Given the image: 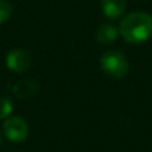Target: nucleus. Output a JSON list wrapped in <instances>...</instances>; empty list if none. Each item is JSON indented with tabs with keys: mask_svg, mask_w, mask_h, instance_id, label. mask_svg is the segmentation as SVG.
<instances>
[{
	"mask_svg": "<svg viewBox=\"0 0 152 152\" xmlns=\"http://www.w3.org/2000/svg\"><path fill=\"white\" fill-rule=\"evenodd\" d=\"M100 5H102L103 15L108 19L115 20L123 16V13L126 12L127 1L126 0H102Z\"/></svg>",
	"mask_w": 152,
	"mask_h": 152,
	"instance_id": "6",
	"label": "nucleus"
},
{
	"mask_svg": "<svg viewBox=\"0 0 152 152\" xmlns=\"http://www.w3.org/2000/svg\"><path fill=\"white\" fill-rule=\"evenodd\" d=\"M13 8L8 0H0V24L5 23L12 16Z\"/></svg>",
	"mask_w": 152,
	"mask_h": 152,
	"instance_id": "8",
	"label": "nucleus"
},
{
	"mask_svg": "<svg viewBox=\"0 0 152 152\" xmlns=\"http://www.w3.org/2000/svg\"><path fill=\"white\" fill-rule=\"evenodd\" d=\"M119 34L129 44H142L152 36V16L145 12H132L121 19Z\"/></svg>",
	"mask_w": 152,
	"mask_h": 152,
	"instance_id": "1",
	"label": "nucleus"
},
{
	"mask_svg": "<svg viewBox=\"0 0 152 152\" xmlns=\"http://www.w3.org/2000/svg\"><path fill=\"white\" fill-rule=\"evenodd\" d=\"M1 143H3V132L0 131V145H1Z\"/></svg>",
	"mask_w": 152,
	"mask_h": 152,
	"instance_id": "10",
	"label": "nucleus"
},
{
	"mask_svg": "<svg viewBox=\"0 0 152 152\" xmlns=\"http://www.w3.org/2000/svg\"><path fill=\"white\" fill-rule=\"evenodd\" d=\"M119 35V29L111 23H103L96 29V40L102 44H112Z\"/></svg>",
	"mask_w": 152,
	"mask_h": 152,
	"instance_id": "7",
	"label": "nucleus"
},
{
	"mask_svg": "<svg viewBox=\"0 0 152 152\" xmlns=\"http://www.w3.org/2000/svg\"><path fill=\"white\" fill-rule=\"evenodd\" d=\"M28 124L20 116H10L3 123V134L10 142L21 143L28 136Z\"/></svg>",
	"mask_w": 152,
	"mask_h": 152,
	"instance_id": "3",
	"label": "nucleus"
},
{
	"mask_svg": "<svg viewBox=\"0 0 152 152\" xmlns=\"http://www.w3.org/2000/svg\"><path fill=\"white\" fill-rule=\"evenodd\" d=\"M13 95L18 99H29L39 91V83L34 79H23L13 86Z\"/></svg>",
	"mask_w": 152,
	"mask_h": 152,
	"instance_id": "5",
	"label": "nucleus"
},
{
	"mask_svg": "<svg viewBox=\"0 0 152 152\" xmlns=\"http://www.w3.org/2000/svg\"><path fill=\"white\" fill-rule=\"evenodd\" d=\"M13 104L8 97H0V120L1 119L10 118V115L12 113Z\"/></svg>",
	"mask_w": 152,
	"mask_h": 152,
	"instance_id": "9",
	"label": "nucleus"
},
{
	"mask_svg": "<svg viewBox=\"0 0 152 152\" xmlns=\"http://www.w3.org/2000/svg\"><path fill=\"white\" fill-rule=\"evenodd\" d=\"M100 66L105 74L115 79L124 77L129 71V63L127 58L123 52L116 50H110L103 53L100 59Z\"/></svg>",
	"mask_w": 152,
	"mask_h": 152,
	"instance_id": "2",
	"label": "nucleus"
},
{
	"mask_svg": "<svg viewBox=\"0 0 152 152\" xmlns=\"http://www.w3.org/2000/svg\"><path fill=\"white\" fill-rule=\"evenodd\" d=\"M5 64H7L8 69L13 72H18V74L26 72L31 67V55L28 51L16 48V50L8 52L7 58H5Z\"/></svg>",
	"mask_w": 152,
	"mask_h": 152,
	"instance_id": "4",
	"label": "nucleus"
}]
</instances>
